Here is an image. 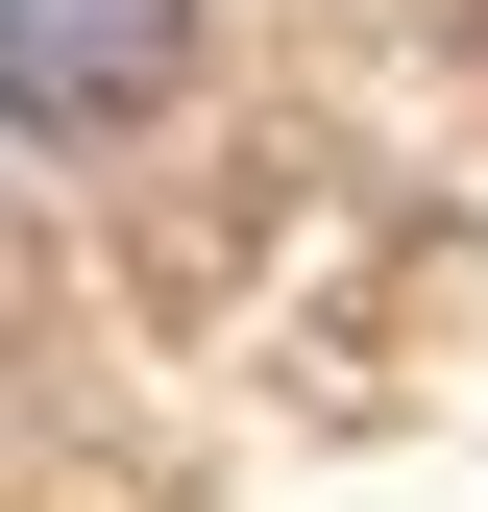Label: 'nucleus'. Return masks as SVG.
<instances>
[{
  "instance_id": "f257e3e1",
  "label": "nucleus",
  "mask_w": 488,
  "mask_h": 512,
  "mask_svg": "<svg viewBox=\"0 0 488 512\" xmlns=\"http://www.w3.org/2000/svg\"><path fill=\"white\" fill-rule=\"evenodd\" d=\"M196 74V0H0V122L25 147H122Z\"/></svg>"
}]
</instances>
